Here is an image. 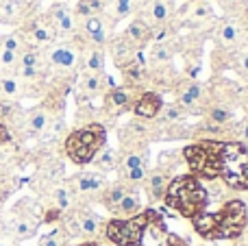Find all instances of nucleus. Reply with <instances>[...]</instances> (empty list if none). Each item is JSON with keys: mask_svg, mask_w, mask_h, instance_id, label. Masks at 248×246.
<instances>
[{"mask_svg": "<svg viewBox=\"0 0 248 246\" xmlns=\"http://www.w3.org/2000/svg\"><path fill=\"white\" fill-rule=\"evenodd\" d=\"M246 222V205L237 199L224 203L218 212H202L192 218L194 231L205 240H235L244 233Z\"/></svg>", "mask_w": 248, "mask_h": 246, "instance_id": "f257e3e1", "label": "nucleus"}, {"mask_svg": "<svg viewBox=\"0 0 248 246\" xmlns=\"http://www.w3.org/2000/svg\"><path fill=\"white\" fill-rule=\"evenodd\" d=\"M161 200L170 209H174L179 216L192 220V218H196L198 214H202L207 209L209 190L194 174H179V177L170 179Z\"/></svg>", "mask_w": 248, "mask_h": 246, "instance_id": "f03ea898", "label": "nucleus"}, {"mask_svg": "<svg viewBox=\"0 0 248 246\" xmlns=\"http://www.w3.org/2000/svg\"><path fill=\"white\" fill-rule=\"evenodd\" d=\"M218 179L233 190L248 192V146L235 139L218 144Z\"/></svg>", "mask_w": 248, "mask_h": 246, "instance_id": "7ed1b4c3", "label": "nucleus"}, {"mask_svg": "<svg viewBox=\"0 0 248 246\" xmlns=\"http://www.w3.org/2000/svg\"><path fill=\"white\" fill-rule=\"evenodd\" d=\"M107 144V129L100 122H87L85 126L72 131L65 139V155L77 166L92 164L94 157Z\"/></svg>", "mask_w": 248, "mask_h": 246, "instance_id": "20e7f679", "label": "nucleus"}, {"mask_svg": "<svg viewBox=\"0 0 248 246\" xmlns=\"http://www.w3.org/2000/svg\"><path fill=\"white\" fill-rule=\"evenodd\" d=\"M155 214V209H144L133 218H113L105 225V235L116 246H141Z\"/></svg>", "mask_w": 248, "mask_h": 246, "instance_id": "39448f33", "label": "nucleus"}, {"mask_svg": "<svg viewBox=\"0 0 248 246\" xmlns=\"http://www.w3.org/2000/svg\"><path fill=\"white\" fill-rule=\"evenodd\" d=\"M214 39H216L218 50L233 52V50L244 48V44L248 42V31L242 24L240 17L224 15L222 20L214 22Z\"/></svg>", "mask_w": 248, "mask_h": 246, "instance_id": "423d86ee", "label": "nucleus"}, {"mask_svg": "<svg viewBox=\"0 0 248 246\" xmlns=\"http://www.w3.org/2000/svg\"><path fill=\"white\" fill-rule=\"evenodd\" d=\"M174 92H176V105L185 113L196 111L201 107L202 98H205V85H201L198 81H189V78H183V81L176 83Z\"/></svg>", "mask_w": 248, "mask_h": 246, "instance_id": "0eeeda50", "label": "nucleus"}, {"mask_svg": "<svg viewBox=\"0 0 248 246\" xmlns=\"http://www.w3.org/2000/svg\"><path fill=\"white\" fill-rule=\"evenodd\" d=\"M113 22L109 20L107 15H92V17H85L81 22V31L83 35L87 37L90 44H96V46H105V44L111 39V29H113Z\"/></svg>", "mask_w": 248, "mask_h": 246, "instance_id": "6e6552de", "label": "nucleus"}, {"mask_svg": "<svg viewBox=\"0 0 248 246\" xmlns=\"http://www.w3.org/2000/svg\"><path fill=\"white\" fill-rule=\"evenodd\" d=\"M216 22V11L211 2H187L181 11V24L187 29H201Z\"/></svg>", "mask_w": 248, "mask_h": 246, "instance_id": "1a4fd4ad", "label": "nucleus"}, {"mask_svg": "<svg viewBox=\"0 0 248 246\" xmlns=\"http://www.w3.org/2000/svg\"><path fill=\"white\" fill-rule=\"evenodd\" d=\"M105 96V111L113 113H124L126 109H133L137 100V90L135 87H128V85H116L111 92H107Z\"/></svg>", "mask_w": 248, "mask_h": 246, "instance_id": "9d476101", "label": "nucleus"}, {"mask_svg": "<svg viewBox=\"0 0 248 246\" xmlns=\"http://www.w3.org/2000/svg\"><path fill=\"white\" fill-rule=\"evenodd\" d=\"M48 20H50V24L55 26L57 33H61V35H74L78 31V20L74 17L72 9H70L65 2L52 4L50 13H48Z\"/></svg>", "mask_w": 248, "mask_h": 246, "instance_id": "9b49d317", "label": "nucleus"}, {"mask_svg": "<svg viewBox=\"0 0 248 246\" xmlns=\"http://www.w3.org/2000/svg\"><path fill=\"white\" fill-rule=\"evenodd\" d=\"M72 194L78 196H100V192L107 187V179L100 172H81L72 179Z\"/></svg>", "mask_w": 248, "mask_h": 246, "instance_id": "f8f14e48", "label": "nucleus"}, {"mask_svg": "<svg viewBox=\"0 0 248 246\" xmlns=\"http://www.w3.org/2000/svg\"><path fill=\"white\" fill-rule=\"evenodd\" d=\"M163 107V98L157 94V92H141L137 96L135 105H133V113H135L140 120H155L159 116Z\"/></svg>", "mask_w": 248, "mask_h": 246, "instance_id": "ddd939ff", "label": "nucleus"}, {"mask_svg": "<svg viewBox=\"0 0 248 246\" xmlns=\"http://www.w3.org/2000/svg\"><path fill=\"white\" fill-rule=\"evenodd\" d=\"M124 37H126L133 46H137L141 50V48H144L148 42H153L155 35H153V29H150L148 22L141 20L140 15H135L131 22H128L126 31H124Z\"/></svg>", "mask_w": 248, "mask_h": 246, "instance_id": "4468645a", "label": "nucleus"}, {"mask_svg": "<svg viewBox=\"0 0 248 246\" xmlns=\"http://www.w3.org/2000/svg\"><path fill=\"white\" fill-rule=\"evenodd\" d=\"M122 74H124V85L140 90L141 83L148 81V65H146V61H144V55L140 52V55H137L131 63L124 65Z\"/></svg>", "mask_w": 248, "mask_h": 246, "instance_id": "2eb2a0df", "label": "nucleus"}, {"mask_svg": "<svg viewBox=\"0 0 248 246\" xmlns=\"http://www.w3.org/2000/svg\"><path fill=\"white\" fill-rule=\"evenodd\" d=\"M109 42H111V44H109V46H111V55H113V61H116V65H118V68H124V65H128V63H131V61L133 59H135V57L137 55H140V48H137V46H133V44L131 42H128V39L126 37H124V35H122V37H116V39H109Z\"/></svg>", "mask_w": 248, "mask_h": 246, "instance_id": "dca6fc26", "label": "nucleus"}, {"mask_svg": "<svg viewBox=\"0 0 248 246\" xmlns=\"http://www.w3.org/2000/svg\"><path fill=\"white\" fill-rule=\"evenodd\" d=\"M146 190L150 192V199L153 200H161L163 194H166V187L168 183H170V170L163 168V166H159L157 170H153V172L146 174Z\"/></svg>", "mask_w": 248, "mask_h": 246, "instance_id": "f3484780", "label": "nucleus"}, {"mask_svg": "<svg viewBox=\"0 0 248 246\" xmlns=\"http://www.w3.org/2000/svg\"><path fill=\"white\" fill-rule=\"evenodd\" d=\"M141 2H144V0H107V11H105V15L116 24L118 20H124V17H128L131 13H137Z\"/></svg>", "mask_w": 248, "mask_h": 246, "instance_id": "a211bd4d", "label": "nucleus"}, {"mask_svg": "<svg viewBox=\"0 0 248 246\" xmlns=\"http://www.w3.org/2000/svg\"><path fill=\"white\" fill-rule=\"evenodd\" d=\"M128 192H135V190H133L131 185H126V183L118 181V183H113V185H107V187H105V190L100 192L98 200L109 209V212L113 214V212H116V207L120 205V200L128 194Z\"/></svg>", "mask_w": 248, "mask_h": 246, "instance_id": "6ab92c4d", "label": "nucleus"}, {"mask_svg": "<svg viewBox=\"0 0 248 246\" xmlns=\"http://www.w3.org/2000/svg\"><path fill=\"white\" fill-rule=\"evenodd\" d=\"M83 65H85V72L92 74H103L105 72V48L90 44L83 57Z\"/></svg>", "mask_w": 248, "mask_h": 246, "instance_id": "aec40b11", "label": "nucleus"}, {"mask_svg": "<svg viewBox=\"0 0 248 246\" xmlns=\"http://www.w3.org/2000/svg\"><path fill=\"white\" fill-rule=\"evenodd\" d=\"M205 116H207V122H211V124L229 126L233 120V109L224 103H214L205 109Z\"/></svg>", "mask_w": 248, "mask_h": 246, "instance_id": "412c9836", "label": "nucleus"}, {"mask_svg": "<svg viewBox=\"0 0 248 246\" xmlns=\"http://www.w3.org/2000/svg\"><path fill=\"white\" fill-rule=\"evenodd\" d=\"M77 59H78V55L72 46H57L55 50L50 52V63L57 65V68H61V70L74 68V65H77Z\"/></svg>", "mask_w": 248, "mask_h": 246, "instance_id": "4be33fe9", "label": "nucleus"}, {"mask_svg": "<svg viewBox=\"0 0 248 246\" xmlns=\"http://www.w3.org/2000/svg\"><path fill=\"white\" fill-rule=\"evenodd\" d=\"M74 216H77V220H78L81 235H85V238H94V235H98L100 218L96 216L94 212H90V209H81V212H77Z\"/></svg>", "mask_w": 248, "mask_h": 246, "instance_id": "5701e85b", "label": "nucleus"}, {"mask_svg": "<svg viewBox=\"0 0 248 246\" xmlns=\"http://www.w3.org/2000/svg\"><path fill=\"white\" fill-rule=\"evenodd\" d=\"M107 11V0H78L77 7H74V17H81V20H85V17H92V15H103V13Z\"/></svg>", "mask_w": 248, "mask_h": 246, "instance_id": "b1692460", "label": "nucleus"}, {"mask_svg": "<svg viewBox=\"0 0 248 246\" xmlns=\"http://www.w3.org/2000/svg\"><path fill=\"white\" fill-rule=\"evenodd\" d=\"M172 55H174V48H172L170 42H166V39H161V42H155L153 48H150L148 63L153 65V68H157V65H166L168 61L172 59Z\"/></svg>", "mask_w": 248, "mask_h": 246, "instance_id": "393cba45", "label": "nucleus"}, {"mask_svg": "<svg viewBox=\"0 0 248 246\" xmlns=\"http://www.w3.org/2000/svg\"><path fill=\"white\" fill-rule=\"evenodd\" d=\"M98 94H103V87H100V74L83 72V77H81V96H77V98L83 103V100H92Z\"/></svg>", "mask_w": 248, "mask_h": 246, "instance_id": "a878e982", "label": "nucleus"}, {"mask_svg": "<svg viewBox=\"0 0 248 246\" xmlns=\"http://www.w3.org/2000/svg\"><path fill=\"white\" fill-rule=\"evenodd\" d=\"M31 37H33L35 44H50V42H55L57 31H55V26L50 24V20L44 17V20H39V22L33 24V29H31Z\"/></svg>", "mask_w": 248, "mask_h": 246, "instance_id": "bb28decb", "label": "nucleus"}, {"mask_svg": "<svg viewBox=\"0 0 248 246\" xmlns=\"http://www.w3.org/2000/svg\"><path fill=\"white\" fill-rule=\"evenodd\" d=\"M140 212H141V203H140L137 192H128V194L120 200V205L116 207L113 216H118V218H133V216H137Z\"/></svg>", "mask_w": 248, "mask_h": 246, "instance_id": "cd10ccee", "label": "nucleus"}, {"mask_svg": "<svg viewBox=\"0 0 248 246\" xmlns=\"http://www.w3.org/2000/svg\"><path fill=\"white\" fill-rule=\"evenodd\" d=\"M118 157H120V153L109 148V146H105L103 151L94 157V164L100 172H111V170L118 168Z\"/></svg>", "mask_w": 248, "mask_h": 246, "instance_id": "c85d7f7f", "label": "nucleus"}, {"mask_svg": "<svg viewBox=\"0 0 248 246\" xmlns=\"http://www.w3.org/2000/svg\"><path fill=\"white\" fill-rule=\"evenodd\" d=\"M159 116H161V122H163V124H179V122L183 120L187 113H185L176 103H170V105H163L161 111H159ZM159 116H157V118H159Z\"/></svg>", "mask_w": 248, "mask_h": 246, "instance_id": "c756f323", "label": "nucleus"}, {"mask_svg": "<svg viewBox=\"0 0 248 246\" xmlns=\"http://www.w3.org/2000/svg\"><path fill=\"white\" fill-rule=\"evenodd\" d=\"M48 122H50V116H48L46 109H35L29 116V129L31 133H42V131L48 129Z\"/></svg>", "mask_w": 248, "mask_h": 246, "instance_id": "7c9ffc66", "label": "nucleus"}, {"mask_svg": "<svg viewBox=\"0 0 248 246\" xmlns=\"http://www.w3.org/2000/svg\"><path fill=\"white\" fill-rule=\"evenodd\" d=\"M216 2L224 11V15H233V17H240L242 11L248 7V0H216Z\"/></svg>", "mask_w": 248, "mask_h": 246, "instance_id": "2f4dec72", "label": "nucleus"}, {"mask_svg": "<svg viewBox=\"0 0 248 246\" xmlns=\"http://www.w3.org/2000/svg\"><path fill=\"white\" fill-rule=\"evenodd\" d=\"M63 238H68L65 231L63 229H55L52 233L44 235V238L39 240V246H63Z\"/></svg>", "mask_w": 248, "mask_h": 246, "instance_id": "473e14b6", "label": "nucleus"}, {"mask_svg": "<svg viewBox=\"0 0 248 246\" xmlns=\"http://www.w3.org/2000/svg\"><path fill=\"white\" fill-rule=\"evenodd\" d=\"M55 199H57V209H59V212H65V209L72 205V190L61 187V190H57Z\"/></svg>", "mask_w": 248, "mask_h": 246, "instance_id": "72a5a7b5", "label": "nucleus"}, {"mask_svg": "<svg viewBox=\"0 0 248 246\" xmlns=\"http://www.w3.org/2000/svg\"><path fill=\"white\" fill-rule=\"evenodd\" d=\"M35 229H37V227H35V222H31V220H20L16 225V235L17 238H31V235L35 233Z\"/></svg>", "mask_w": 248, "mask_h": 246, "instance_id": "f704fd0d", "label": "nucleus"}, {"mask_svg": "<svg viewBox=\"0 0 248 246\" xmlns=\"http://www.w3.org/2000/svg\"><path fill=\"white\" fill-rule=\"evenodd\" d=\"M233 138H240V139H235V142H242V144H246V146H248V118H246V120H242L240 124L235 126Z\"/></svg>", "mask_w": 248, "mask_h": 246, "instance_id": "c9c22d12", "label": "nucleus"}, {"mask_svg": "<svg viewBox=\"0 0 248 246\" xmlns=\"http://www.w3.org/2000/svg\"><path fill=\"white\" fill-rule=\"evenodd\" d=\"M22 68H39V52L29 50L22 55Z\"/></svg>", "mask_w": 248, "mask_h": 246, "instance_id": "e433bc0d", "label": "nucleus"}, {"mask_svg": "<svg viewBox=\"0 0 248 246\" xmlns=\"http://www.w3.org/2000/svg\"><path fill=\"white\" fill-rule=\"evenodd\" d=\"M163 242H166L168 246H187V242H185V240H181L176 233H168Z\"/></svg>", "mask_w": 248, "mask_h": 246, "instance_id": "4c0bfd02", "label": "nucleus"}, {"mask_svg": "<svg viewBox=\"0 0 248 246\" xmlns=\"http://www.w3.org/2000/svg\"><path fill=\"white\" fill-rule=\"evenodd\" d=\"M237 68H240V72L244 74V77H248V55L246 52L240 55V59H237Z\"/></svg>", "mask_w": 248, "mask_h": 246, "instance_id": "58836bf2", "label": "nucleus"}, {"mask_svg": "<svg viewBox=\"0 0 248 246\" xmlns=\"http://www.w3.org/2000/svg\"><path fill=\"white\" fill-rule=\"evenodd\" d=\"M2 90H4V94H16V92H17L16 81H11V78H4V81H2Z\"/></svg>", "mask_w": 248, "mask_h": 246, "instance_id": "ea45409f", "label": "nucleus"}, {"mask_svg": "<svg viewBox=\"0 0 248 246\" xmlns=\"http://www.w3.org/2000/svg\"><path fill=\"white\" fill-rule=\"evenodd\" d=\"M0 61H2L4 65H13V63H16V52L2 50V57H0Z\"/></svg>", "mask_w": 248, "mask_h": 246, "instance_id": "a19ab883", "label": "nucleus"}, {"mask_svg": "<svg viewBox=\"0 0 248 246\" xmlns=\"http://www.w3.org/2000/svg\"><path fill=\"white\" fill-rule=\"evenodd\" d=\"M61 214H63V212H59L57 207H55V209H50V212H48L46 216H44V222H55V220H59Z\"/></svg>", "mask_w": 248, "mask_h": 246, "instance_id": "79ce46f5", "label": "nucleus"}, {"mask_svg": "<svg viewBox=\"0 0 248 246\" xmlns=\"http://www.w3.org/2000/svg\"><path fill=\"white\" fill-rule=\"evenodd\" d=\"M17 46H20V42H17L16 37H7V39H4V50L16 52V50H17Z\"/></svg>", "mask_w": 248, "mask_h": 246, "instance_id": "37998d69", "label": "nucleus"}, {"mask_svg": "<svg viewBox=\"0 0 248 246\" xmlns=\"http://www.w3.org/2000/svg\"><path fill=\"white\" fill-rule=\"evenodd\" d=\"M9 139H11V135H9V129L4 124H0V144H7Z\"/></svg>", "mask_w": 248, "mask_h": 246, "instance_id": "c03bdc74", "label": "nucleus"}, {"mask_svg": "<svg viewBox=\"0 0 248 246\" xmlns=\"http://www.w3.org/2000/svg\"><path fill=\"white\" fill-rule=\"evenodd\" d=\"M240 20H242V24L246 26V31H248V7L242 11V15H240Z\"/></svg>", "mask_w": 248, "mask_h": 246, "instance_id": "a18cd8bd", "label": "nucleus"}, {"mask_svg": "<svg viewBox=\"0 0 248 246\" xmlns=\"http://www.w3.org/2000/svg\"><path fill=\"white\" fill-rule=\"evenodd\" d=\"M77 246H100L98 242H83V244H77Z\"/></svg>", "mask_w": 248, "mask_h": 246, "instance_id": "49530a36", "label": "nucleus"}, {"mask_svg": "<svg viewBox=\"0 0 248 246\" xmlns=\"http://www.w3.org/2000/svg\"><path fill=\"white\" fill-rule=\"evenodd\" d=\"M187 2H209V0H187Z\"/></svg>", "mask_w": 248, "mask_h": 246, "instance_id": "de8ad7c7", "label": "nucleus"}, {"mask_svg": "<svg viewBox=\"0 0 248 246\" xmlns=\"http://www.w3.org/2000/svg\"><path fill=\"white\" fill-rule=\"evenodd\" d=\"M166 2H174V0H166Z\"/></svg>", "mask_w": 248, "mask_h": 246, "instance_id": "09e8293b", "label": "nucleus"}, {"mask_svg": "<svg viewBox=\"0 0 248 246\" xmlns=\"http://www.w3.org/2000/svg\"><path fill=\"white\" fill-rule=\"evenodd\" d=\"M0 246H7V244H0Z\"/></svg>", "mask_w": 248, "mask_h": 246, "instance_id": "8fccbe9b", "label": "nucleus"}, {"mask_svg": "<svg viewBox=\"0 0 248 246\" xmlns=\"http://www.w3.org/2000/svg\"><path fill=\"white\" fill-rule=\"evenodd\" d=\"M246 96H248V94H246Z\"/></svg>", "mask_w": 248, "mask_h": 246, "instance_id": "3c124183", "label": "nucleus"}]
</instances>
